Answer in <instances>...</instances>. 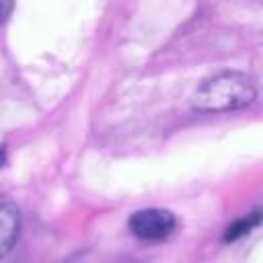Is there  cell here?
Masks as SVG:
<instances>
[{"instance_id": "cell-2", "label": "cell", "mask_w": 263, "mask_h": 263, "mask_svg": "<svg viewBox=\"0 0 263 263\" xmlns=\"http://www.w3.org/2000/svg\"><path fill=\"white\" fill-rule=\"evenodd\" d=\"M177 226L175 216L168 210L148 208L132 214L129 218V230L140 240H162L173 234Z\"/></svg>"}, {"instance_id": "cell-4", "label": "cell", "mask_w": 263, "mask_h": 263, "mask_svg": "<svg viewBox=\"0 0 263 263\" xmlns=\"http://www.w3.org/2000/svg\"><path fill=\"white\" fill-rule=\"evenodd\" d=\"M257 222H259V212H253L249 218H245V220L236 222L234 226H228V230H226V240H234V238H238V236L247 234L253 226H257Z\"/></svg>"}, {"instance_id": "cell-5", "label": "cell", "mask_w": 263, "mask_h": 263, "mask_svg": "<svg viewBox=\"0 0 263 263\" xmlns=\"http://www.w3.org/2000/svg\"><path fill=\"white\" fill-rule=\"evenodd\" d=\"M12 12V0H0V25L8 21Z\"/></svg>"}, {"instance_id": "cell-3", "label": "cell", "mask_w": 263, "mask_h": 263, "mask_svg": "<svg viewBox=\"0 0 263 263\" xmlns=\"http://www.w3.org/2000/svg\"><path fill=\"white\" fill-rule=\"evenodd\" d=\"M21 234V212L4 195H0V259L10 253Z\"/></svg>"}, {"instance_id": "cell-6", "label": "cell", "mask_w": 263, "mask_h": 263, "mask_svg": "<svg viewBox=\"0 0 263 263\" xmlns=\"http://www.w3.org/2000/svg\"><path fill=\"white\" fill-rule=\"evenodd\" d=\"M6 162V154H4V148H0V166Z\"/></svg>"}, {"instance_id": "cell-1", "label": "cell", "mask_w": 263, "mask_h": 263, "mask_svg": "<svg viewBox=\"0 0 263 263\" xmlns=\"http://www.w3.org/2000/svg\"><path fill=\"white\" fill-rule=\"evenodd\" d=\"M255 97H257V88L251 76L242 72L226 70L205 78L197 86L193 95V107L205 113H224L251 105Z\"/></svg>"}]
</instances>
